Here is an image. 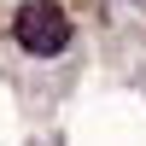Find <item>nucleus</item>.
<instances>
[{
    "mask_svg": "<svg viewBox=\"0 0 146 146\" xmlns=\"http://www.w3.org/2000/svg\"><path fill=\"white\" fill-rule=\"evenodd\" d=\"M12 35H18L23 53L53 58V53H64V41H70V18L53 0H29V6H18V18H12Z\"/></svg>",
    "mask_w": 146,
    "mask_h": 146,
    "instance_id": "nucleus-1",
    "label": "nucleus"
}]
</instances>
